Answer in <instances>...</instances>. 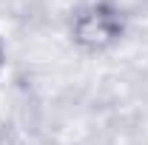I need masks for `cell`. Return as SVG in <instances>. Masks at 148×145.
Masks as SVG:
<instances>
[{
  "mask_svg": "<svg viewBox=\"0 0 148 145\" xmlns=\"http://www.w3.org/2000/svg\"><path fill=\"white\" fill-rule=\"evenodd\" d=\"M123 31H125L123 12L106 0H97V3L77 9L71 17V26H69L74 46L88 54H100V51L111 49L114 43H120Z\"/></svg>",
  "mask_w": 148,
  "mask_h": 145,
  "instance_id": "1",
  "label": "cell"
},
{
  "mask_svg": "<svg viewBox=\"0 0 148 145\" xmlns=\"http://www.w3.org/2000/svg\"><path fill=\"white\" fill-rule=\"evenodd\" d=\"M3 66H6V43L0 37V71H3Z\"/></svg>",
  "mask_w": 148,
  "mask_h": 145,
  "instance_id": "2",
  "label": "cell"
}]
</instances>
